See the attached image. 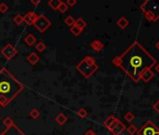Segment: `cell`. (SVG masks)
<instances>
[{
    "label": "cell",
    "instance_id": "4316f807",
    "mask_svg": "<svg viewBox=\"0 0 159 135\" xmlns=\"http://www.w3.org/2000/svg\"><path fill=\"white\" fill-rule=\"evenodd\" d=\"M67 10H68L67 5H66L65 2H63V1H62V3L60 4V6H59V8H58V11H59L61 13H65Z\"/></svg>",
    "mask_w": 159,
    "mask_h": 135
},
{
    "label": "cell",
    "instance_id": "cb8c5ba5",
    "mask_svg": "<svg viewBox=\"0 0 159 135\" xmlns=\"http://www.w3.org/2000/svg\"><path fill=\"white\" fill-rule=\"evenodd\" d=\"M126 130H127V132H128L130 135H134L135 133L138 132V128H137L135 125L131 124L130 126H128V127L126 128Z\"/></svg>",
    "mask_w": 159,
    "mask_h": 135
},
{
    "label": "cell",
    "instance_id": "7c38bea8",
    "mask_svg": "<svg viewBox=\"0 0 159 135\" xmlns=\"http://www.w3.org/2000/svg\"><path fill=\"white\" fill-rule=\"evenodd\" d=\"M26 60L29 64H31L32 66H35L36 64H38L39 62L40 57L36 53H31L26 56Z\"/></svg>",
    "mask_w": 159,
    "mask_h": 135
},
{
    "label": "cell",
    "instance_id": "30bf717a",
    "mask_svg": "<svg viewBox=\"0 0 159 135\" xmlns=\"http://www.w3.org/2000/svg\"><path fill=\"white\" fill-rule=\"evenodd\" d=\"M120 119L119 118H117L115 115H110V116H108L107 118H106V120L104 121V123H103V125L109 129V130H111L114 126H115V124L119 121Z\"/></svg>",
    "mask_w": 159,
    "mask_h": 135
},
{
    "label": "cell",
    "instance_id": "3957f363",
    "mask_svg": "<svg viewBox=\"0 0 159 135\" xmlns=\"http://www.w3.org/2000/svg\"><path fill=\"white\" fill-rule=\"evenodd\" d=\"M76 70L81 73L85 79H89L98 70V65L91 55H86L81 62L76 66Z\"/></svg>",
    "mask_w": 159,
    "mask_h": 135
},
{
    "label": "cell",
    "instance_id": "9c48e42d",
    "mask_svg": "<svg viewBox=\"0 0 159 135\" xmlns=\"http://www.w3.org/2000/svg\"><path fill=\"white\" fill-rule=\"evenodd\" d=\"M38 17H39V15L36 12H28L24 16V22L26 25H28V26H32V25H34V23L38 19Z\"/></svg>",
    "mask_w": 159,
    "mask_h": 135
},
{
    "label": "cell",
    "instance_id": "52a82bcc",
    "mask_svg": "<svg viewBox=\"0 0 159 135\" xmlns=\"http://www.w3.org/2000/svg\"><path fill=\"white\" fill-rule=\"evenodd\" d=\"M1 54L2 55L7 59V60H11L14 56H16V54H18V50L11 43L5 45L2 50H1Z\"/></svg>",
    "mask_w": 159,
    "mask_h": 135
},
{
    "label": "cell",
    "instance_id": "5b68a950",
    "mask_svg": "<svg viewBox=\"0 0 159 135\" xmlns=\"http://www.w3.org/2000/svg\"><path fill=\"white\" fill-rule=\"evenodd\" d=\"M138 135H159V128L152 121H147L139 129Z\"/></svg>",
    "mask_w": 159,
    "mask_h": 135
},
{
    "label": "cell",
    "instance_id": "83f0119b",
    "mask_svg": "<svg viewBox=\"0 0 159 135\" xmlns=\"http://www.w3.org/2000/svg\"><path fill=\"white\" fill-rule=\"evenodd\" d=\"M29 115H30L33 119H37V118L39 116V110H37V109H33V110H31V111L29 112Z\"/></svg>",
    "mask_w": 159,
    "mask_h": 135
},
{
    "label": "cell",
    "instance_id": "f1b7e54d",
    "mask_svg": "<svg viewBox=\"0 0 159 135\" xmlns=\"http://www.w3.org/2000/svg\"><path fill=\"white\" fill-rule=\"evenodd\" d=\"M8 10H9V7H8L7 4H5V3H1V4H0V12H1L2 13L7 12Z\"/></svg>",
    "mask_w": 159,
    "mask_h": 135
},
{
    "label": "cell",
    "instance_id": "d6a6232c",
    "mask_svg": "<svg viewBox=\"0 0 159 135\" xmlns=\"http://www.w3.org/2000/svg\"><path fill=\"white\" fill-rule=\"evenodd\" d=\"M84 135H98L95 131H93L92 129H89V130H87Z\"/></svg>",
    "mask_w": 159,
    "mask_h": 135
},
{
    "label": "cell",
    "instance_id": "f546056e",
    "mask_svg": "<svg viewBox=\"0 0 159 135\" xmlns=\"http://www.w3.org/2000/svg\"><path fill=\"white\" fill-rule=\"evenodd\" d=\"M66 4L67 5V7L72 8V7H74L77 4V1H76V0H67V1L66 2Z\"/></svg>",
    "mask_w": 159,
    "mask_h": 135
},
{
    "label": "cell",
    "instance_id": "9a60e30c",
    "mask_svg": "<svg viewBox=\"0 0 159 135\" xmlns=\"http://www.w3.org/2000/svg\"><path fill=\"white\" fill-rule=\"evenodd\" d=\"M25 42L28 45V46H33L36 44L37 42V39L33 34H28L25 38Z\"/></svg>",
    "mask_w": 159,
    "mask_h": 135
},
{
    "label": "cell",
    "instance_id": "7a4b0ae2",
    "mask_svg": "<svg viewBox=\"0 0 159 135\" xmlns=\"http://www.w3.org/2000/svg\"><path fill=\"white\" fill-rule=\"evenodd\" d=\"M24 89L25 86L9 70L0 69V96L11 103Z\"/></svg>",
    "mask_w": 159,
    "mask_h": 135
},
{
    "label": "cell",
    "instance_id": "e0dca14e",
    "mask_svg": "<svg viewBox=\"0 0 159 135\" xmlns=\"http://www.w3.org/2000/svg\"><path fill=\"white\" fill-rule=\"evenodd\" d=\"M75 26L79 28V29H81L82 31L87 26V23L83 19V18H79V19H77L76 20V22H75Z\"/></svg>",
    "mask_w": 159,
    "mask_h": 135
},
{
    "label": "cell",
    "instance_id": "d6986e66",
    "mask_svg": "<svg viewBox=\"0 0 159 135\" xmlns=\"http://www.w3.org/2000/svg\"><path fill=\"white\" fill-rule=\"evenodd\" d=\"M61 3H62V1H60V0H50V1L48 2V5L53 11H58V8H59Z\"/></svg>",
    "mask_w": 159,
    "mask_h": 135
},
{
    "label": "cell",
    "instance_id": "484cf974",
    "mask_svg": "<svg viewBox=\"0 0 159 135\" xmlns=\"http://www.w3.org/2000/svg\"><path fill=\"white\" fill-rule=\"evenodd\" d=\"M70 32L74 35V36H80V34H81L83 31L81 30V29H79L76 26H71L70 27Z\"/></svg>",
    "mask_w": 159,
    "mask_h": 135
},
{
    "label": "cell",
    "instance_id": "44dd1931",
    "mask_svg": "<svg viewBox=\"0 0 159 135\" xmlns=\"http://www.w3.org/2000/svg\"><path fill=\"white\" fill-rule=\"evenodd\" d=\"M13 22L16 26H20L24 23V16L21 14H17L14 18H13Z\"/></svg>",
    "mask_w": 159,
    "mask_h": 135
},
{
    "label": "cell",
    "instance_id": "d4e9b609",
    "mask_svg": "<svg viewBox=\"0 0 159 135\" xmlns=\"http://www.w3.org/2000/svg\"><path fill=\"white\" fill-rule=\"evenodd\" d=\"M124 118L125 120H126L127 122H132L134 119H135V114L131 112H127L125 113V114L124 115Z\"/></svg>",
    "mask_w": 159,
    "mask_h": 135
},
{
    "label": "cell",
    "instance_id": "7402d4cb",
    "mask_svg": "<svg viewBox=\"0 0 159 135\" xmlns=\"http://www.w3.org/2000/svg\"><path fill=\"white\" fill-rule=\"evenodd\" d=\"M87 114H88L87 111H86L85 109H84V108H81V109H79V110L77 111V115H78L80 118H84V117L87 116Z\"/></svg>",
    "mask_w": 159,
    "mask_h": 135
},
{
    "label": "cell",
    "instance_id": "e575fe53",
    "mask_svg": "<svg viewBox=\"0 0 159 135\" xmlns=\"http://www.w3.org/2000/svg\"><path fill=\"white\" fill-rule=\"evenodd\" d=\"M155 47H156V48H157V49L159 50V40H158V41L156 42V44H155Z\"/></svg>",
    "mask_w": 159,
    "mask_h": 135
},
{
    "label": "cell",
    "instance_id": "1f68e13d",
    "mask_svg": "<svg viewBox=\"0 0 159 135\" xmlns=\"http://www.w3.org/2000/svg\"><path fill=\"white\" fill-rule=\"evenodd\" d=\"M30 3L34 6H38L41 3V1L40 0H30Z\"/></svg>",
    "mask_w": 159,
    "mask_h": 135
},
{
    "label": "cell",
    "instance_id": "4fadbf2b",
    "mask_svg": "<svg viewBox=\"0 0 159 135\" xmlns=\"http://www.w3.org/2000/svg\"><path fill=\"white\" fill-rule=\"evenodd\" d=\"M91 48H92L93 50L97 51V52H99V51H101V50L104 48V44H103L100 40H93V41L91 42Z\"/></svg>",
    "mask_w": 159,
    "mask_h": 135
},
{
    "label": "cell",
    "instance_id": "277c9868",
    "mask_svg": "<svg viewBox=\"0 0 159 135\" xmlns=\"http://www.w3.org/2000/svg\"><path fill=\"white\" fill-rule=\"evenodd\" d=\"M140 10L149 22L159 20V0H146L140 5Z\"/></svg>",
    "mask_w": 159,
    "mask_h": 135
},
{
    "label": "cell",
    "instance_id": "6da1fadb",
    "mask_svg": "<svg viewBox=\"0 0 159 135\" xmlns=\"http://www.w3.org/2000/svg\"><path fill=\"white\" fill-rule=\"evenodd\" d=\"M112 64L120 68L133 82L138 83L142 72L153 68L157 60L138 40H135L121 55L112 59Z\"/></svg>",
    "mask_w": 159,
    "mask_h": 135
},
{
    "label": "cell",
    "instance_id": "ffe728a7",
    "mask_svg": "<svg viewBox=\"0 0 159 135\" xmlns=\"http://www.w3.org/2000/svg\"><path fill=\"white\" fill-rule=\"evenodd\" d=\"M35 48H36V50H37L39 53H42V52L45 51V49H46V44H45L44 42H42V41H39V42H38V43L35 45Z\"/></svg>",
    "mask_w": 159,
    "mask_h": 135
},
{
    "label": "cell",
    "instance_id": "603a6c76",
    "mask_svg": "<svg viewBox=\"0 0 159 135\" xmlns=\"http://www.w3.org/2000/svg\"><path fill=\"white\" fill-rule=\"evenodd\" d=\"M75 22H76V20L72 17V16H67L66 19H65V23H66V26H75Z\"/></svg>",
    "mask_w": 159,
    "mask_h": 135
},
{
    "label": "cell",
    "instance_id": "2e32d148",
    "mask_svg": "<svg viewBox=\"0 0 159 135\" xmlns=\"http://www.w3.org/2000/svg\"><path fill=\"white\" fill-rule=\"evenodd\" d=\"M117 26L121 28V29H125V28H126L127 26H128V25H129V21L125 18V17H121L118 21H117Z\"/></svg>",
    "mask_w": 159,
    "mask_h": 135
},
{
    "label": "cell",
    "instance_id": "5bb4252c",
    "mask_svg": "<svg viewBox=\"0 0 159 135\" xmlns=\"http://www.w3.org/2000/svg\"><path fill=\"white\" fill-rule=\"evenodd\" d=\"M3 123H4V126L6 127V129L4 130V132H3V133H6L10 128H11L12 127H14V126H15V124H14L13 120H12V119H11V117H10V116H7V117L4 119Z\"/></svg>",
    "mask_w": 159,
    "mask_h": 135
},
{
    "label": "cell",
    "instance_id": "4dcf8cb0",
    "mask_svg": "<svg viewBox=\"0 0 159 135\" xmlns=\"http://www.w3.org/2000/svg\"><path fill=\"white\" fill-rule=\"evenodd\" d=\"M152 108H153V110L159 114V99L156 100V102L153 104V106H152Z\"/></svg>",
    "mask_w": 159,
    "mask_h": 135
},
{
    "label": "cell",
    "instance_id": "ac0fdd59",
    "mask_svg": "<svg viewBox=\"0 0 159 135\" xmlns=\"http://www.w3.org/2000/svg\"><path fill=\"white\" fill-rule=\"evenodd\" d=\"M55 121H56L60 126H63V125H65V124L66 123V121H67V117H66L64 114L60 113V114L55 117Z\"/></svg>",
    "mask_w": 159,
    "mask_h": 135
},
{
    "label": "cell",
    "instance_id": "ba28073f",
    "mask_svg": "<svg viewBox=\"0 0 159 135\" xmlns=\"http://www.w3.org/2000/svg\"><path fill=\"white\" fill-rule=\"evenodd\" d=\"M125 129H126L125 125L123 122H121V121L119 120V121L115 124V126H114L110 131L111 132L112 135H121Z\"/></svg>",
    "mask_w": 159,
    "mask_h": 135
},
{
    "label": "cell",
    "instance_id": "836d02e7",
    "mask_svg": "<svg viewBox=\"0 0 159 135\" xmlns=\"http://www.w3.org/2000/svg\"><path fill=\"white\" fill-rule=\"evenodd\" d=\"M155 70H156V72L159 73V64H156V65H155Z\"/></svg>",
    "mask_w": 159,
    "mask_h": 135
},
{
    "label": "cell",
    "instance_id": "8fae6325",
    "mask_svg": "<svg viewBox=\"0 0 159 135\" xmlns=\"http://www.w3.org/2000/svg\"><path fill=\"white\" fill-rule=\"evenodd\" d=\"M153 76H154V73H153V72L152 71V69L146 70V71L143 72L142 74L140 75V80H142L144 83H148V82H150V81L153 78Z\"/></svg>",
    "mask_w": 159,
    "mask_h": 135
},
{
    "label": "cell",
    "instance_id": "8992f818",
    "mask_svg": "<svg viewBox=\"0 0 159 135\" xmlns=\"http://www.w3.org/2000/svg\"><path fill=\"white\" fill-rule=\"evenodd\" d=\"M40 33H44L51 26H52V23L51 21L43 14L41 15H39L38 19L36 20V22L34 23L33 25Z\"/></svg>",
    "mask_w": 159,
    "mask_h": 135
}]
</instances>
